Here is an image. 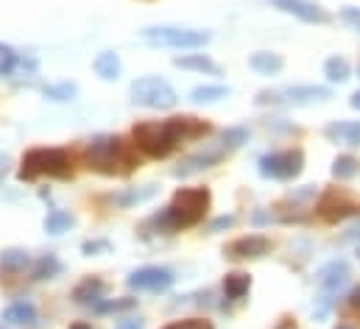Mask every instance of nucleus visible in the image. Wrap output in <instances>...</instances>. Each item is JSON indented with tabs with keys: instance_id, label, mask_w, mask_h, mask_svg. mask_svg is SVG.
Masks as SVG:
<instances>
[{
	"instance_id": "1",
	"label": "nucleus",
	"mask_w": 360,
	"mask_h": 329,
	"mask_svg": "<svg viewBox=\"0 0 360 329\" xmlns=\"http://www.w3.org/2000/svg\"><path fill=\"white\" fill-rule=\"evenodd\" d=\"M210 134V123L195 120V117H171V120H148V123H137L131 137L134 146L151 157V160H165L171 157L181 143L187 140H198Z\"/></svg>"
},
{
	"instance_id": "2",
	"label": "nucleus",
	"mask_w": 360,
	"mask_h": 329,
	"mask_svg": "<svg viewBox=\"0 0 360 329\" xmlns=\"http://www.w3.org/2000/svg\"><path fill=\"white\" fill-rule=\"evenodd\" d=\"M210 201H212V195H210L207 187H179L174 193L171 207L151 215L143 226H154L160 235H174L181 229H193L204 221V215L210 209Z\"/></svg>"
},
{
	"instance_id": "3",
	"label": "nucleus",
	"mask_w": 360,
	"mask_h": 329,
	"mask_svg": "<svg viewBox=\"0 0 360 329\" xmlns=\"http://www.w3.org/2000/svg\"><path fill=\"white\" fill-rule=\"evenodd\" d=\"M84 162L90 170L103 173V176H129L137 167V157L129 143H123L120 137L103 134V137H95L87 146Z\"/></svg>"
},
{
	"instance_id": "4",
	"label": "nucleus",
	"mask_w": 360,
	"mask_h": 329,
	"mask_svg": "<svg viewBox=\"0 0 360 329\" xmlns=\"http://www.w3.org/2000/svg\"><path fill=\"white\" fill-rule=\"evenodd\" d=\"M39 176L73 179V157L65 148H31L20 162V181H34Z\"/></svg>"
},
{
	"instance_id": "5",
	"label": "nucleus",
	"mask_w": 360,
	"mask_h": 329,
	"mask_svg": "<svg viewBox=\"0 0 360 329\" xmlns=\"http://www.w3.org/2000/svg\"><path fill=\"white\" fill-rule=\"evenodd\" d=\"M148 45L157 48H179V51H198L204 48L212 34L210 31H195V28H174V25H160V28H146L140 34Z\"/></svg>"
},
{
	"instance_id": "6",
	"label": "nucleus",
	"mask_w": 360,
	"mask_h": 329,
	"mask_svg": "<svg viewBox=\"0 0 360 329\" xmlns=\"http://www.w3.org/2000/svg\"><path fill=\"white\" fill-rule=\"evenodd\" d=\"M131 101L146 109H174L176 106V89L160 76H143L131 84Z\"/></svg>"
},
{
	"instance_id": "7",
	"label": "nucleus",
	"mask_w": 360,
	"mask_h": 329,
	"mask_svg": "<svg viewBox=\"0 0 360 329\" xmlns=\"http://www.w3.org/2000/svg\"><path fill=\"white\" fill-rule=\"evenodd\" d=\"M316 212H319V218L327 221V224H341V221H347V218H352V215H360V198H355V195H352L349 190H344V187H330V190H324V195L319 198Z\"/></svg>"
},
{
	"instance_id": "8",
	"label": "nucleus",
	"mask_w": 360,
	"mask_h": 329,
	"mask_svg": "<svg viewBox=\"0 0 360 329\" xmlns=\"http://www.w3.org/2000/svg\"><path fill=\"white\" fill-rule=\"evenodd\" d=\"M260 176L274 179V181H293L302 167H304V154L302 148H285V151H274L260 160Z\"/></svg>"
},
{
	"instance_id": "9",
	"label": "nucleus",
	"mask_w": 360,
	"mask_h": 329,
	"mask_svg": "<svg viewBox=\"0 0 360 329\" xmlns=\"http://www.w3.org/2000/svg\"><path fill=\"white\" fill-rule=\"evenodd\" d=\"M174 271H168V268H160V265H148V268H140V271H134V273H129V279H126V285L131 288V290H151V293H162V290H168L171 285H174Z\"/></svg>"
},
{
	"instance_id": "10",
	"label": "nucleus",
	"mask_w": 360,
	"mask_h": 329,
	"mask_svg": "<svg viewBox=\"0 0 360 329\" xmlns=\"http://www.w3.org/2000/svg\"><path fill=\"white\" fill-rule=\"evenodd\" d=\"M269 3L274 8H279V11L290 14V17H299L302 22H310V25H324V22L333 20L330 11L321 8V6L313 3V0H269Z\"/></svg>"
},
{
	"instance_id": "11",
	"label": "nucleus",
	"mask_w": 360,
	"mask_h": 329,
	"mask_svg": "<svg viewBox=\"0 0 360 329\" xmlns=\"http://www.w3.org/2000/svg\"><path fill=\"white\" fill-rule=\"evenodd\" d=\"M271 251V240L263 235H246V238H238L232 243L224 246V257L226 259H257V257H266Z\"/></svg>"
},
{
	"instance_id": "12",
	"label": "nucleus",
	"mask_w": 360,
	"mask_h": 329,
	"mask_svg": "<svg viewBox=\"0 0 360 329\" xmlns=\"http://www.w3.org/2000/svg\"><path fill=\"white\" fill-rule=\"evenodd\" d=\"M103 293H106V282L101 276H87L73 288V302L84 307H95L98 302H103Z\"/></svg>"
},
{
	"instance_id": "13",
	"label": "nucleus",
	"mask_w": 360,
	"mask_h": 329,
	"mask_svg": "<svg viewBox=\"0 0 360 329\" xmlns=\"http://www.w3.org/2000/svg\"><path fill=\"white\" fill-rule=\"evenodd\" d=\"M224 154H226V151H201V154H193V157L181 160L179 167H174V176L184 179V176H193V173H198V170H207V167L221 162Z\"/></svg>"
},
{
	"instance_id": "14",
	"label": "nucleus",
	"mask_w": 360,
	"mask_h": 329,
	"mask_svg": "<svg viewBox=\"0 0 360 329\" xmlns=\"http://www.w3.org/2000/svg\"><path fill=\"white\" fill-rule=\"evenodd\" d=\"M39 70V62L34 56H22L14 53L8 59L0 62V79H17V76H34Z\"/></svg>"
},
{
	"instance_id": "15",
	"label": "nucleus",
	"mask_w": 360,
	"mask_h": 329,
	"mask_svg": "<svg viewBox=\"0 0 360 329\" xmlns=\"http://www.w3.org/2000/svg\"><path fill=\"white\" fill-rule=\"evenodd\" d=\"M92 70H95V76H98L101 82H117V79H120L123 65H120V56H117L115 51H103V53H98V56H95Z\"/></svg>"
},
{
	"instance_id": "16",
	"label": "nucleus",
	"mask_w": 360,
	"mask_h": 329,
	"mask_svg": "<svg viewBox=\"0 0 360 329\" xmlns=\"http://www.w3.org/2000/svg\"><path fill=\"white\" fill-rule=\"evenodd\" d=\"M3 321L11 327H34L37 324V307L28 302H14L3 310Z\"/></svg>"
},
{
	"instance_id": "17",
	"label": "nucleus",
	"mask_w": 360,
	"mask_h": 329,
	"mask_svg": "<svg viewBox=\"0 0 360 329\" xmlns=\"http://www.w3.org/2000/svg\"><path fill=\"white\" fill-rule=\"evenodd\" d=\"M324 134L333 140V143H341V146H360V123H347V120H341V123H330L327 129H324Z\"/></svg>"
},
{
	"instance_id": "18",
	"label": "nucleus",
	"mask_w": 360,
	"mask_h": 329,
	"mask_svg": "<svg viewBox=\"0 0 360 329\" xmlns=\"http://www.w3.org/2000/svg\"><path fill=\"white\" fill-rule=\"evenodd\" d=\"M347 276H349L347 262L333 259L330 265H324V268L319 271V285H321L324 290H335V288H341V285L347 282Z\"/></svg>"
},
{
	"instance_id": "19",
	"label": "nucleus",
	"mask_w": 360,
	"mask_h": 329,
	"mask_svg": "<svg viewBox=\"0 0 360 329\" xmlns=\"http://www.w3.org/2000/svg\"><path fill=\"white\" fill-rule=\"evenodd\" d=\"M174 65L181 67V70H195V73H207V76H221V67L204 56V53H187V56H176Z\"/></svg>"
},
{
	"instance_id": "20",
	"label": "nucleus",
	"mask_w": 360,
	"mask_h": 329,
	"mask_svg": "<svg viewBox=\"0 0 360 329\" xmlns=\"http://www.w3.org/2000/svg\"><path fill=\"white\" fill-rule=\"evenodd\" d=\"M249 67H252L255 73H260V76H276V73L285 67V62H282V56H279V53L257 51V53H252V56H249Z\"/></svg>"
},
{
	"instance_id": "21",
	"label": "nucleus",
	"mask_w": 360,
	"mask_h": 329,
	"mask_svg": "<svg viewBox=\"0 0 360 329\" xmlns=\"http://www.w3.org/2000/svg\"><path fill=\"white\" fill-rule=\"evenodd\" d=\"M333 92L327 86H316V84H307V86H290L285 89V98L293 101V103H310V101H327Z\"/></svg>"
},
{
	"instance_id": "22",
	"label": "nucleus",
	"mask_w": 360,
	"mask_h": 329,
	"mask_svg": "<svg viewBox=\"0 0 360 329\" xmlns=\"http://www.w3.org/2000/svg\"><path fill=\"white\" fill-rule=\"evenodd\" d=\"M249 288H252V276L249 273H226V279H224V296L229 299V302H240L246 293H249Z\"/></svg>"
},
{
	"instance_id": "23",
	"label": "nucleus",
	"mask_w": 360,
	"mask_h": 329,
	"mask_svg": "<svg viewBox=\"0 0 360 329\" xmlns=\"http://www.w3.org/2000/svg\"><path fill=\"white\" fill-rule=\"evenodd\" d=\"M59 273H62V262H59V257H53V254L39 257V259L34 262V268H31V279H34V282H42V279H56Z\"/></svg>"
},
{
	"instance_id": "24",
	"label": "nucleus",
	"mask_w": 360,
	"mask_h": 329,
	"mask_svg": "<svg viewBox=\"0 0 360 329\" xmlns=\"http://www.w3.org/2000/svg\"><path fill=\"white\" fill-rule=\"evenodd\" d=\"M229 86H221V84H201V86H195L193 92H190V101L193 103H215V101H221V98H229Z\"/></svg>"
},
{
	"instance_id": "25",
	"label": "nucleus",
	"mask_w": 360,
	"mask_h": 329,
	"mask_svg": "<svg viewBox=\"0 0 360 329\" xmlns=\"http://www.w3.org/2000/svg\"><path fill=\"white\" fill-rule=\"evenodd\" d=\"M73 224H76V218L70 215V212H65V209H53V212H48V218H45V232L48 235H65V232H70L73 229Z\"/></svg>"
},
{
	"instance_id": "26",
	"label": "nucleus",
	"mask_w": 360,
	"mask_h": 329,
	"mask_svg": "<svg viewBox=\"0 0 360 329\" xmlns=\"http://www.w3.org/2000/svg\"><path fill=\"white\" fill-rule=\"evenodd\" d=\"M28 265H31V257H28V251H22V248H8V251L0 254V268H3V271L22 273Z\"/></svg>"
},
{
	"instance_id": "27",
	"label": "nucleus",
	"mask_w": 360,
	"mask_h": 329,
	"mask_svg": "<svg viewBox=\"0 0 360 329\" xmlns=\"http://www.w3.org/2000/svg\"><path fill=\"white\" fill-rule=\"evenodd\" d=\"M349 62L347 59H341V56H330L327 62H324V76H327V82L333 84H344L349 79Z\"/></svg>"
},
{
	"instance_id": "28",
	"label": "nucleus",
	"mask_w": 360,
	"mask_h": 329,
	"mask_svg": "<svg viewBox=\"0 0 360 329\" xmlns=\"http://www.w3.org/2000/svg\"><path fill=\"white\" fill-rule=\"evenodd\" d=\"M137 307V299H103V302H98L92 310L98 313V316H109V313H129V310H134Z\"/></svg>"
},
{
	"instance_id": "29",
	"label": "nucleus",
	"mask_w": 360,
	"mask_h": 329,
	"mask_svg": "<svg viewBox=\"0 0 360 329\" xmlns=\"http://www.w3.org/2000/svg\"><path fill=\"white\" fill-rule=\"evenodd\" d=\"M42 95H45V98H51V101H73V98L79 95V84L76 82L51 84V86H45V89H42Z\"/></svg>"
},
{
	"instance_id": "30",
	"label": "nucleus",
	"mask_w": 360,
	"mask_h": 329,
	"mask_svg": "<svg viewBox=\"0 0 360 329\" xmlns=\"http://www.w3.org/2000/svg\"><path fill=\"white\" fill-rule=\"evenodd\" d=\"M360 173V162L355 157H338L335 162H333V176L338 179V181H347V179H355Z\"/></svg>"
},
{
	"instance_id": "31",
	"label": "nucleus",
	"mask_w": 360,
	"mask_h": 329,
	"mask_svg": "<svg viewBox=\"0 0 360 329\" xmlns=\"http://www.w3.org/2000/svg\"><path fill=\"white\" fill-rule=\"evenodd\" d=\"M157 184H148V187H143V190H129V193H123V195H117L115 201L120 204V207H131V204H140V201H148V198H154L157 195Z\"/></svg>"
},
{
	"instance_id": "32",
	"label": "nucleus",
	"mask_w": 360,
	"mask_h": 329,
	"mask_svg": "<svg viewBox=\"0 0 360 329\" xmlns=\"http://www.w3.org/2000/svg\"><path fill=\"white\" fill-rule=\"evenodd\" d=\"M221 140H224V148H240L243 143H249V129H243V126L226 129V131L221 134Z\"/></svg>"
},
{
	"instance_id": "33",
	"label": "nucleus",
	"mask_w": 360,
	"mask_h": 329,
	"mask_svg": "<svg viewBox=\"0 0 360 329\" xmlns=\"http://www.w3.org/2000/svg\"><path fill=\"white\" fill-rule=\"evenodd\" d=\"M162 329H215V327L207 318H184V321H174V324H168V327Z\"/></svg>"
},
{
	"instance_id": "34",
	"label": "nucleus",
	"mask_w": 360,
	"mask_h": 329,
	"mask_svg": "<svg viewBox=\"0 0 360 329\" xmlns=\"http://www.w3.org/2000/svg\"><path fill=\"white\" fill-rule=\"evenodd\" d=\"M82 251H84L87 257L109 254V251H112V243H109V240H84V243H82Z\"/></svg>"
},
{
	"instance_id": "35",
	"label": "nucleus",
	"mask_w": 360,
	"mask_h": 329,
	"mask_svg": "<svg viewBox=\"0 0 360 329\" xmlns=\"http://www.w3.org/2000/svg\"><path fill=\"white\" fill-rule=\"evenodd\" d=\"M232 226H235V218H232V215H221V218H215L207 229L215 235V232H224V229H232Z\"/></svg>"
},
{
	"instance_id": "36",
	"label": "nucleus",
	"mask_w": 360,
	"mask_h": 329,
	"mask_svg": "<svg viewBox=\"0 0 360 329\" xmlns=\"http://www.w3.org/2000/svg\"><path fill=\"white\" fill-rule=\"evenodd\" d=\"M341 20H344V22H349L352 28H358L360 31V8H355V6L341 8Z\"/></svg>"
},
{
	"instance_id": "37",
	"label": "nucleus",
	"mask_w": 360,
	"mask_h": 329,
	"mask_svg": "<svg viewBox=\"0 0 360 329\" xmlns=\"http://www.w3.org/2000/svg\"><path fill=\"white\" fill-rule=\"evenodd\" d=\"M115 329H143V321L140 318H129V321H120Z\"/></svg>"
},
{
	"instance_id": "38",
	"label": "nucleus",
	"mask_w": 360,
	"mask_h": 329,
	"mask_svg": "<svg viewBox=\"0 0 360 329\" xmlns=\"http://www.w3.org/2000/svg\"><path fill=\"white\" fill-rule=\"evenodd\" d=\"M349 307L360 316V288H355V290L349 293Z\"/></svg>"
},
{
	"instance_id": "39",
	"label": "nucleus",
	"mask_w": 360,
	"mask_h": 329,
	"mask_svg": "<svg viewBox=\"0 0 360 329\" xmlns=\"http://www.w3.org/2000/svg\"><path fill=\"white\" fill-rule=\"evenodd\" d=\"M14 53H17V51H14L11 45H3V42H0V62L8 59V56H14Z\"/></svg>"
},
{
	"instance_id": "40",
	"label": "nucleus",
	"mask_w": 360,
	"mask_h": 329,
	"mask_svg": "<svg viewBox=\"0 0 360 329\" xmlns=\"http://www.w3.org/2000/svg\"><path fill=\"white\" fill-rule=\"evenodd\" d=\"M8 173V157L6 154H0V179Z\"/></svg>"
},
{
	"instance_id": "41",
	"label": "nucleus",
	"mask_w": 360,
	"mask_h": 329,
	"mask_svg": "<svg viewBox=\"0 0 360 329\" xmlns=\"http://www.w3.org/2000/svg\"><path fill=\"white\" fill-rule=\"evenodd\" d=\"M349 103H352V109H358V112H360V89L352 95V101H349Z\"/></svg>"
},
{
	"instance_id": "42",
	"label": "nucleus",
	"mask_w": 360,
	"mask_h": 329,
	"mask_svg": "<svg viewBox=\"0 0 360 329\" xmlns=\"http://www.w3.org/2000/svg\"><path fill=\"white\" fill-rule=\"evenodd\" d=\"M70 329H92V324H87V321H76V324H70Z\"/></svg>"
},
{
	"instance_id": "43",
	"label": "nucleus",
	"mask_w": 360,
	"mask_h": 329,
	"mask_svg": "<svg viewBox=\"0 0 360 329\" xmlns=\"http://www.w3.org/2000/svg\"><path fill=\"white\" fill-rule=\"evenodd\" d=\"M276 329H296V324H293V321H288V318H285V321H282V324H279V327Z\"/></svg>"
},
{
	"instance_id": "44",
	"label": "nucleus",
	"mask_w": 360,
	"mask_h": 329,
	"mask_svg": "<svg viewBox=\"0 0 360 329\" xmlns=\"http://www.w3.org/2000/svg\"><path fill=\"white\" fill-rule=\"evenodd\" d=\"M335 329H355V327H349V324H338Z\"/></svg>"
},
{
	"instance_id": "45",
	"label": "nucleus",
	"mask_w": 360,
	"mask_h": 329,
	"mask_svg": "<svg viewBox=\"0 0 360 329\" xmlns=\"http://www.w3.org/2000/svg\"><path fill=\"white\" fill-rule=\"evenodd\" d=\"M0 329H3V327H0Z\"/></svg>"
}]
</instances>
